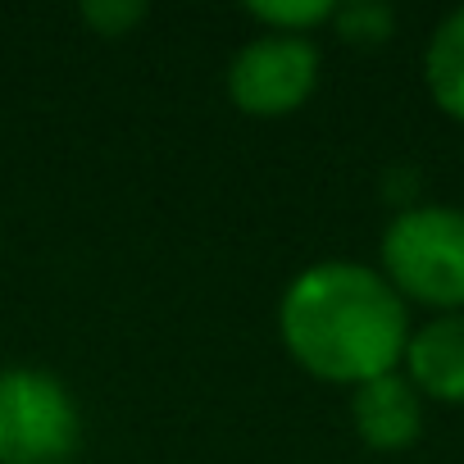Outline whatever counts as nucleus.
Segmentation results:
<instances>
[{
    "instance_id": "1",
    "label": "nucleus",
    "mask_w": 464,
    "mask_h": 464,
    "mask_svg": "<svg viewBox=\"0 0 464 464\" xmlns=\"http://www.w3.org/2000/svg\"><path fill=\"white\" fill-rule=\"evenodd\" d=\"M410 333V305L378 269L355 260L301 269L278 301V337L287 355L310 378L351 392L396 373Z\"/></svg>"
},
{
    "instance_id": "2",
    "label": "nucleus",
    "mask_w": 464,
    "mask_h": 464,
    "mask_svg": "<svg viewBox=\"0 0 464 464\" xmlns=\"http://www.w3.org/2000/svg\"><path fill=\"white\" fill-rule=\"evenodd\" d=\"M382 278L410 305L464 314V209L410 205L382 232Z\"/></svg>"
},
{
    "instance_id": "3",
    "label": "nucleus",
    "mask_w": 464,
    "mask_h": 464,
    "mask_svg": "<svg viewBox=\"0 0 464 464\" xmlns=\"http://www.w3.org/2000/svg\"><path fill=\"white\" fill-rule=\"evenodd\" d=\"M82 441L73 392L33 364L0 369V464H64Z\"/></svg>"
},
{
    "instance_id": "4",
    "label": "nucleus",
    "mask_w": 464,
    "mask_h": 464,
    "mask_svg": "<svg viewBox=\"0 0 464 464\" xmlns=\"http://www.w3.org/2000/svg\"><path fill=\"white\" fill-rule=\"evenodd\" d=\"M319 87V46L310 37L265 33L227 64V96L251 119L296 114Z\"/></svg>"
},
{
    "instance_id": "5",
    "label": "nucleus",
    "mask_w": 464,
    "mask_h": 464,
    "mask_svg": "<svg viewBox=\"0 0 464 464\" xmlns=\"http://www.w3.org/2000/svg\"><path fill=\"white\" fill-rule=\"evenodd\" d=\"M351 423L369 450H410L423 432V396L396 369L351 392Z\"/></svg>"
},
{
    "instance_id": "6",
    "label": "nucleus",
    "mask_w": 464,
    "mask_h": 464,
    "mask_svg": "<svg viewBox=\"0 0 464 464\" xmlns=\"http://www.w3.org/2000/svg\"><path fill=\"white\" fill-rule=\"evenodd\" d=\"M401 364L419 396L464 405V314H437L414 328Z\"/></svg>"
},
{
    "instance_id": "7",
    "label": "nucleus",
    "mask_w": 464,
    "mask_h": 464,
    "mask_svg": "<svg viewBox=\"0 0 464 464\" xmlns=\"http://www.w3.org/2000/svg\"><path fill=\"white\" fill-rule=\"evenodd\" d=\"M423 82H428V96L432 105L464 123V10L446 14L432 37H428V51H423Z\"/></svg>"
},
{
    "instance_id": "8",
    "label": "nucleus",
    "mask_w": 464,
    "mask_h": 464,
    "mask_svg": "<svg viewBox=\"0 0 464 464\" xmlns=\"http://www.w3.org/2000/svg\"><path fill=\"white\" fill-rule=\"evenodd\" d=\"M246 14H251L265 33L310 37L314 28L333 24L337 5H333V0H260V5H246Z\"/></svg>"
},
{
    "instance_id": "9",
    "label": "nucleus",
    "mask_w": 464,
    "mask_h": 464,
    "mask_svg": "<svg viewBox=\"0 0 464 464\" xmlns=\"http://www.w3.org/2000/svg\"><path fill=\"white\" fill-rule=\"evenodd\" d=\"M333 28L351 46H382L396 28V14L387 5H378V0H346L333 14Z\"/></svg>"
},
{
    "instance_id": "10",
    "label": "nucleus",
    "mask_w": 464,
    "mask_h": 464,
    "mask_svg": "<svg viewBox=\"0 0 464 464\" xmlns=\"http://www.w3.org/2000/svg\"><path fill=\"white\" fill-rule=\"evenodd\" d=\"M82 19H87L101 37H128V33L146 19V5H137V0H87Z\"/></svg>"
}]
</instances>
